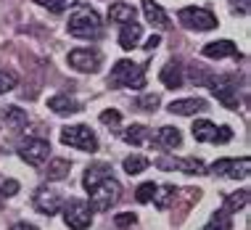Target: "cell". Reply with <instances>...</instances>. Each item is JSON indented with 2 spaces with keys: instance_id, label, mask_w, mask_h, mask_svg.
I'll return each instance as SVG.
<instances>
[{
  "instance_id": "cell-1",
  "label": "cell",
  "mask_w": 251,
  "mask_h": 230,
  "mask_svg": "<svg viewBox=\"0 0 251 230\" xmlns=\"http://www.w3.org/2000/svg\"><path fill=\"white\" fill-rule=\"evenodd\" d=\"M66 29H69L72 37L79 40H98L103 35V22H100L98 11L90 8V5H74V13L66 22Z\"/></svg>"
},
{
  "instance_id": "cell-2",
  "label": "cell",
  "mask_w": 251,
  "mask_h": 230,
  "mask_svg": "<svg viewBox=\"0 0 251 230\" xmlns=\"http://www.w3.org/2000/svg\"><path fill=\"white\" fill-rule=\"evenodd\" d=\"M111 87H130V90H143L146 87V64H135L130 58H122L114 64L108 74Z\"/></svg>"
},
{
  "instance_id": "cell-3",
  "label": "cell",
  "mask_w": 251,
  "mask_h": 230,
  "mask_svg": "<svg viewBox=\"0 0 251 230\" xmlns=\"http://www.w3.org/2000/svg\"><path fill=\"white\" fill-rule=\"evenodd\" d=\"M87 193H90V209L93 212H108V209L122 199V185L108 175V178H103L98 182V185H93Z\"/></svg>"
},
{
  "instance_id": "cell-4",
  "label": "cell",
  "mask_w": 251,
  "mask_h": 230,
  "mask_svg": "<svg viewBox=\"0 0 251 230\" xmlns=\"http://www.w3.org/2000/svg\"><path fill=\"white\" fill-rule=\"evenodd\" d=\"M61 143L69 146V148H79V151H90V153L98 151V138L87 125L64 127V130H61Z\"/></svg>"
},
{
  "instance_id": "cell-5",
  "label": "cell",
  "mask_w": 251,
  "mask_h": 230,
  "mask_svg": "<svg viewBox=\"0 0 251 230\" xmlns=\"http://www.w3.org/2000/svg\"><path fill=\"white\" fill-rule=\"evenodd\" d=\"M177 22L185 26V29H196V32H209L217 29V16L206 8H196V5H188V8L177 11Z\"/></svg>"
},
{
  "instance_id": "cell-6",
  "label": "cell",
  "mask_w": 251,
  "mask_h": 230,
  "mask_svg": "<svg viewBox=\"0 0 251 230\" xmlns=\"http://www.w3.org/2000/svg\"><path fill=\"white\" fill-rule=\"evenodd\" d=\"M191 132L199 143H227V140H233V130H230V127H225V125L217 127L214 122H209V119H199L191 127Z\"/></svg>"
},
{
  "instance_id": "cell-7",
  "label": "cell",
  "mask_w": 251,
  "mask_h": 230,
  "mask_svg": "<svg viewBox=\"0 0 251 230\" xmlns=\"http://www.w3.org/2000/svg\"><path fill=\"white\" fill-rule=\"evenodd\" d=\"M48 153H50V143L45 138H26L19 146V156L32 167H43L48 161Z\"/></svg>"
},
{
  "instance_id": "cell-8",
  "label": "cell",
  "mask_w": 251,
  "mask_h": 230,
  "mask_svg": "<svg viewBox=\"0 0 251 230\" xmlns=\"http://www.w3.org/2000/svg\"><path fill=\"white\" fill-rule=\"evenodd\" d=\"M64 222L72 230H87L93 222V209L85 201H69L64 206Z\"/></svg>"
},
{
  "instance_id": "cell-9",
  "label": "cell",
  "mask_w": 251,
  "mask_h": 230,
  "mask_svg": "<svg viewBox=\"0 0 251 230\" xmlns=\"http://www.w3.org/2000/svg\"><path fill=\"white\" fill-rule=\"evenodd\" d=\"M209 87H212L214 98L220 101L222 106H227V109H238V85H235L233 77H212V82H209Z\"/></svg>"
},
{
  "instance_id": "cell-10",
  "label": "cell",
  "mask_w": 251,
  "mask_h": 230,
  "mask_svg": "<svg viewBox=\"0 0 251 230\" xmlns=\"http://www.w3.org/2000/svg\"><path fill=\"white\" fill-rule=\"evenodd\" d=\"M249 167L251 161L243 156V159H217L212 164V172L220 175V178H227V180H243L249 178Z\"/></svg>"
},
{
  "instance_id": "cell-11",
  "label": "cell",
  "mask_w": 251,
  "mask_h": 230,
  "mask_svg": "<svg viewBox=\"0 0 251 230\" xmlns=\"http://www.w3.org/2000/svg\"><path fill=\"white\" fill-rule=\"evenodd\" d=\"M69 66L74 72L82 74H96L100 69V53L93 48H77L69 53Z\"/></svg>"
},
{
  "instance_id": "cell-12",
  "label": "cell",
  "mask_w": 251,
  "mask_h": 230,
  "mask_svg": "<svg viewBox=\"0 0 251 230\" xmlns=\"http://www.w3.org/2000/svg\"><path fill=\"white\" fill-rule=\"evenodd\" d=\"M156 167L164 170V172L180 170L185 175H203V172H209L206 167H203V161H199V159H175V156H159V159H156Z\"/></svg>"
},
{
  "instance_id": "cell-13",
  "label": "cell",
  "mask_w": 251,
  "mask_h": 230,
  "mask_svg": "<svg viewBox=\"0 0 251 230\" xmlns=\"http://www.w3.org/2000/svg\"><path fill=\"white\" fill-rule=\"evenodd\" d=\"M32 206H35L40 214L53 217L56 212H61V196L56 191H50V188H37L35 196H32Z\"/></svg>"
},
{
  "instance_id": "cell-14",
  "label": "cell",
  "mask_w": 251,
  "mask_h": 230,
  "mask_svg": "<svg viewBox=\"0 0 251 230\" xmlns=\"http://www.w3.org/2000/svg\"><path fill=\"white\" fill-rule=\"evenodd\" d=\"M159 79H161L164 87H169V90L182 87L185 85V66H182V61L180 58H169L164 64V69H161V74H159Z\"/></svg>"
},
{
  "instance_id": "cell-15",
  "label": "cell",
  "mask_w": 251,
  "mask_h": 230,
  "mask_svg": "<svg viewBox=\"0 0 251 230\" xmlns=\"http://www.w3.org/2000/svg\"><path fill=\"white\" fill-rule=\"evenodd\" d=\"M48 109H50L53 114H58V117H72V114H79V111H82V103H79L77 98H72V96L58 93V96H50V98H48Z\"/></svg>"
},
{
  "instance_id": "cell-16",
  "label": "cell",
  "mask_w": 251,
  "mask_h": 230,
  "mask_svg": "<svg viewBox=\"0 0 251 230\" xmlns=\"http://www.w3.org/2000/svg\"><path fill=\"white\" fill-rule=\"evenodd\" d=\"M206 101L203 98H180V101H172L169 103V111L177 114V117H196V114L206 111Z\"/></svg>"
},
{
  "instance_id": "cell-17",
  "label": "cell",
  "mask_w": 251,
  "mask_h": 230,
  "mask_svg": "<svg viewBox=\"0 0 251 230\" xmlns=\"http://www.w3.org/2000/svg\"><path fill=\"white\" fill-rule=\"evenodd\" d=\"M203 56L206 58H241L238 48H235L233 40H217V43H209L203 45Z\"/></svg>"
},
{
  "instance_id": "cell-18",
  "label": "cell",
  "mask_w": 251,
  "mask_h": 230,
  "mask_svg": "<svg viewBox=\"0 0 251 230\" xmlns=\"http://www.w3.org/2000/svg\"><path fill=\"white\" fill-rule=\"evenodd\" d=\"M143 13H146V22L153 26V29H169V16L164 13L159 3H153V0H143Z\"/></svg>"
},
{
  "instance_id": "cell-19",
  "label": "cell",
  "mask_w": 251,
  "mask_h": 230,
  "mask_svg": "<svg viewBox=\"0 0 251 230\" xmlns=\"http://www.w3.org/2000/svg\"><path fill=\"white\" fill-rule=\"evenodd\" d=\"M151 140H156V146H159V148H177L182 143V132L177 130V127L164 125V127H159V132H156V135H151Z\"/></svg>"
},
{
  "instance_id": "cell-20",
  "label": "cell",
  "mask_w": 251,
  "mask_h": 230,
  "mask_svg": "<svg viewBox=\"0 0 251 230\" xmlns=\"http://www.w3.org/2000/svg\"><path fill=\"white\" fill-rule=\"evenodd\" d=\"M0 122H5V127H11V130H22L26 122H29V117L19 106H3L0 109Z\"/></svg>"
},
{
  "instance_id": "cell-21",
  "label": "cell",
  "mask_w": 251,
  "mask_h": 230,
  "mask_svg": "<svg viewBox=\"0 0 251 230\" xmlns=\"http://www.w3.org/2000/svg\"><path fill=\"white\" fill-rule=\"evenodd\" d=\"M140 37H143V29H140L138 22H130V24H122V32H119V45L125 51H132L135 45L140 43Z\"/></svg>"
},
{
  "instance_id": "cell-22",
  "label": "cell",
  "mask_w": 251,
  "mask_h": 230,
  "mask_svg": "<svg viewBox=\"0 0 251 230\" xmlns=\"http://www.w3.org/2000/svg\"><path fill=\"white\" fill-rule=\"evenodd\" d=\"M135 5H130V3H111V8H108V22H117V24H130V22H135Z\"/></svg>"
},
{
  "instance_id": "cell-23",
  "label": "cell",
  "mask_w": 251,
  "mask_h": 230,
  "mask_svg": "<svg viewBox=\"0 0 251 230\" xmlns=\"http://www.w3.org/2000/svg\"><path fill=\"white\" fill-rule=\"evenodd\" d=\"M108 175H111V167H108L106 161H98V164H90V167L85 170L82 185L87 188V191H90L93 185H98V182L103 180V178H108Z\"/></svg>"
},
{
  "instance_id": "cell-24",
  "label": "cell",
  "mask_w": 251,
  "mask_h": 230,
  "mask_svg": "<svg viewBox=\"0 0 251 230\" xmlns=\"http://www.w3.org/2000/svg\"><path fill=\"white\" fill-rule=\"evenodd\" d=\"M122 140L130 146H143V143H151V130L146 125H130L125 132H122Z\"/></svg>"
},
{
  "instance_id": "cell-25",
  "label": "cell",
  "mask_w": 251,
  "mask_h": 230,
  "mask_svg": "<svg viewBox=\"0 0 251 230\" xmlns=\"http://www.w3.org/2000/svg\"><path fill=\"white\" fill-rule=\"evenodd\" d=\"M177 191L180 188H175V185H156V193H153V204H156V209H161V212H167L169 206H172V201H175V196H177Z\"/></svg>"
},
{
  "instance_id": "cell-26",
  "label": "cell",
  "mask_w": 251,
  "mask_h": 230,
  "mask_svg": "<svg viewBox=\"0 0 251 230\" xmlns=\"http://www.w3.org/2000/svg\"><path fill=\"white\" fill-rule=\"evenodd\" d=\"M72 172V164L66 159H53L48 161V170H45V178L48 180H66Z\"/></svg>"
},
{
  "instance_id": "cell-27",
  "label": "cell",
  "mask_w": 251,
  "mask_h": 230,
  "mask_svg": "<svg viewBox=\"0 0 251 230\" xmlns=\"http://www.w3.org/2000/svg\"><path fill=\"white\" fill-rule=\"evenodd\" d=\"M249 204V191L243 188V191H235V193H230V196H225V201H222V209L225 212H241L243 206Z\"/></svg>"
},
{
  "instance_id": "cell-28",
  "label": "cell",
  "mask_w": 251,
  "mask_h": 230,
  "mask_svg": "<svg viewBox=\"0 0 251 230\" xmlns=\"http://www.w3.org/2000/svg\"><path fill=\"white\" fill-rule=\"evenodd\" d=\"M201 230H233V214L225 212V209H220V212L212 214V220H209Z\"/></svg>"
},
{
  "instance_id": "cell-29",
  "label": "cell",
  "mask_w": 251,
  "mask_h": 230,
  "mask_svg": "<svg viewBox=\"0 0 251 230\" xmlns=\"http://www.w3.org/2000/svg\"><path fill=\"white\" fill-rule=\"evenodd\" d=\"M212 77H214V74L209 69H203V66H191V69L185 72V79H188V82H193V85H209V82H212Z\"/></svg>"
},
{
  "instance_id": "cell-30",
  "label": "cell",
  "mask_w": 251,
  "mask_h": 230,
  "mask_svg": "<svg viewBox=\"0 0 251 230\" xmlns=\"http://www.w3.org/2000/svg\"><path fill=\"white\" fill-rule=\"evenodd\" d=\"M37 5H43V8H48L50 13H64V11H69L74 8V5L79 3V0H35Z\"/></svg>"
},
{
  "instance_id": "cell-31",
  "label": "cell",
  "mask_w": 251,
  "mask_h": 230,
  "mask_svg": "<svg viewBox=\"0 0 251 230\" xmlns=\"http://www.w3.org/2000/svg\"><path fill=\"white\" fill-rule=\"evenodd\" d=\"M122 167H125L127 175H140V172L148 170V159L146 156H127Z\"/></svg>"
},
{
  "instance_id": "cell-32",
  "label": "cell",
  "mask_w": 251,
  "mask_h": 230,
  "mask_svg": "<svg viewBox=\"0 0 251 230\" xmlns=\"http://www.w3.org/2000/svg\"><path fill=\"white\" fill-rule=\"evenodd\" d=\"M16 85H19V77H16V74L0 69V96H3V93H11Z\"/></svg>"
},
{
  "instance_id": "cell-33",
  "label": "cell",
  "mask_w": 251,
  "mask_h": 230,
  "mask_svg": "<svg viewBox=\"0 0 251 230\" xmlns=\"http://www.w3.org/2000/svg\"><path fill=\"white\" fill-rule=\"evenodd\" d=\"M153 193H156V182H143V185L135 191V199H138L140 204H148V201L153 199Z\"/></svg>"
},
{
  "instance_id": "cell-34",
  "label": "cell",
  "mask_w": 251,
  "mask_h": 230,
  "mask_svg": "<svg viewBox=\"0 0 251 230\" xmlns=\"http://www.w3.org/2000/svg\"><path fill=\"white\" fill-rule=\"evenodd\" d=\"M19 180H11V178H0V196H5V199H11V196L19 193Z\"/></svg>"
},
{
  "instance_id": "cell-35",
  "label": "cell",
  "mask_w": 251,
  "mask_h": 230,
  "mask_svg": "<svg viewBox=\"0 0 251 230\" xmlns=\"http://www.w3.org/2000/svg\"><path fill=\"white\" fill-rule=\"evenodd\" d=\"M159 103H161V98L156 96V93H148V96H143V98L138 101V106L143 111H156V109H159Z\"/></svg>"
},
{
  "instance_id": "cell-36",
  "label": "cell",
  "mask_w": 251,
  "mask_h": 230,
  "mask_svg": "<svg viewBox=\"0 0 251 230\" xmlns=\"http://www.w3.org/2000/svg\"><path fill=\"white\" fill-rule=\"evenodd\" d=\"M100 122L108 125V127H117L119 122H122V114L117 109H106V111H100Z\"/></svg>"
},
{
  "instance_id": "cell-37",
  "label": "cell",
  "mask_w": 251,
  "mask_h": 230,
  "mask_svg": "<svg viewBox=\"0 0 251 230\" xmlns=\"http://www.w3.org/2000/svg\"><path fill=\"white\" fill-rule=\"evenodd\" d=\"M135 222H138V217H135L132 212H125V214H117V217H114V225L117 228H130Z\"/></svg>"
},
{
  "instance_id": "cell-38",
  "label": "cell",
  "mask_w": 251,
  "mask_h": 230,
  "mask_svg": "<svg viewBox=\"0 0 251 230\" xmlns=\"http://www.w3.org/2000/svg\"><path fill=\"white\" fill-rule=\"evenodd\" d=\"M249 0H230V11L233 13H241V16H249Z\"/></svg>"
},
{
  "instance_id": "cell-39",
  "label": "cell",
  "mask_w": 251,
  "mask_h": 230,
  "mask_svg": "<svg viewBox=\"0 0 251 230\" xmlns=\"http://www.w3.org/2000/svg\"><path fill=\"white\" fill-rule=\"evenodd\" d=\"M159 43H161V37L151 35V37H148L146 43H143V48H146V51H156V48H159Z\"/></svg>"
},
{
  "instance_id": "cell-40",
  "label": "cell",
  "mask_w": 251,
  "mask_h": 230,
  "mask_svg": "<svg viewBox=\"0 0 251 230\" xmlns=\"http://www.w3.org/2000/svg\"><path fill=\"white\" fill-rule=\"evenodd\" d=\"M11 230H37V228L29 225V222H16V225H11Z\"/></svg>"
},
{
  "instance_id": "cell-41",
  "label": "cell",
  "mask_w": 251,
  "mask_h": 230,
  "mask_svg": "<svg viewBox=\"0 0 251 230\" xmlns=\"http://www.w3.org/2000/svg\"><path fill=\"white\" fill-rule=\"evenodd\" d=\"M0 206H3V201H0Z\"/></svg>"
}]
</instances>
